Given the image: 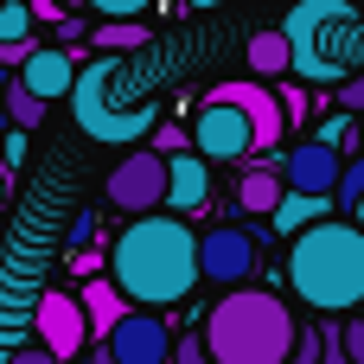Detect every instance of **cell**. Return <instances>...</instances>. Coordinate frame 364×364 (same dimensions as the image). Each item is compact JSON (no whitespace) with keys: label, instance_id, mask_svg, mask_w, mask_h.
Returning <instances> with one entry per match:
<instances>
[{"label":"cell","instance_id":"9a60e30c","mask_svg":"<svg viewBox=\"0 0 364 364\" xmlns=\"http://www.w3.org/2000/svg\"><path fill=\"white\" fill-rule=\"evenodd\" d=\"M282 198H288V186H282V166H275V160L243 166V179H237V211H250V218H275Z\"/></svg>","mask_w":364,"mask_h":364},{"label":"cell","instance_id":"4316f807","mask_svg":"<svg viewBox=\"0 0 364 364\" xmlns=\"http://www.w3.org/2000/svg\"><path fill=\"white\" fill-rule=\"evenodd\" d=\"M173 364H211V352H205V333H186V339L173 346Z\"/></svg>","mask_w":364,"mask_h":364},{"label":"cell","instance_id":"74e56055","mask_svg":"<svg viewBox=\"0 0 364 364\" xmlns=\"http://www.w3.org/2000/svg\"><path fill=\"white\" fill-rule=\"evenodd\" d=\"M352 224H358V230H364V205H358V218H352Z\"/></svg>","mask_w":364,"mask_h":364},{"label":"cell","instance_id":"836d02e7","mask_svg":"<svg viewBox=\"0 0 364 364\" xmlns=\"http://www.w3.org/2000/svg\"><path fill=\"white\" fill-rule=\"evenodd\" d=\"M6 96H13V70H0V128H13V115H6Z\"/></svg>","mask_w":364,"mask_h":364},{"label":"cell","instance_id":"cb8c5ba5","mask_svg":"<svg viewBox=\"0 0 364 364\" xmlns=\"http://www.w3.org/2000/svg\"><path fill=\"white\" fill-rule=\"evenodd\" d=\"M147 147H154L160 160H179L192 141H186V128H179V122H166V128H154V141H147Z\"/></svg>","mask_w":364,"mask_h":364},{"label":"cell","instance_id":"ffe728a7","mask_svg":"<svg viewBox=\"0 0 364 364\" xmlns=\"http://www.w3.org/2000/svg\"><path fill=\"white\" fill-rule=\"evenodd\" d=\"M0 45H32V6L26 0H0Z\"/></svg>","mask_w":364,"mask_h":364},{"label":"cell","instance_id":"8992f818","mask_svg":"<svg viewBox=\"0 0 364 364\" xmlns=\"http://www.w3.org/2000/svg\"><path fill=\"white\" fill-rule=\"evenodd\" d=\"M109 205L115 211H128V218H154L160 205H166V160L154 154V147H134L115 173H109Z\"/></svg>","mask_w":364,"mask_h":364},{"label":"cell","instance_id":"d590c367","mask_svg":"<svg viewBox=\"0 0 364 364\" xmlns=\"http://www.w3.org/2000/svg\"><path fill=\"white\" fill-rule=\"evenodd\" d=\"M192 6H224V0H192Z\"/></svg>","mask_w":364,"mask_h":364},{"label":"cell","instance_id":"7402d4cb","mask_svg":"<svg viewBox=\"0 0 364 364\" xmlns=\"http://www.w3.org/2000/svg\"><path fill=\"white\" fill-rule=\"evenodd\" d=\"M314 141H320V147H333V154H346V147H352V115H346V109H339V115H326V122L314 128Z\"/></svg>","mask_w":364,"mask_h":364},{"label":"cell","instance_id":"603a6c76","mask_svg":"<svg viewBox=\"0 0 364 364\" xmlns=\"http://www.w3.org/2000/svg\"><path fill=\"white\" fill-rule=\"evenodd\" d=\"M333 205H346V211H358V205H364V160L346 166V179H339V192H333Z\"/></svg>","mask_w":364,"mask_h":364},{"label":"cell","instance_id":"4dcf8cb0","mask_svg":"<svg viewBox=\"0 0 364 364\" xmlns=\"http://www.w3.org/2000/svg\"><path fill=\"white\" fill-rule=\"evenodd\" d=\"M90 237H96V224H90V211H83V218L70 224V256H83V250H90Z\"/></svg>","mask_w":364,"mask_h":364},{"label":"cell","instance_id":"5b68a950","mask_svg":"<svg viewBox=\"0 0 364 364\" xmlns=\"http://www.w3.org/2000/svg\"><path fill=\"white\" fill-rule=\"evenodd\" d=\"M70 115L90 141L102 147H134L141 134L154 141V109L134 83V70L122 58H90L77 70V90H70Z\"/></svg>","mask_w":364,"mask_h":364},{"label":"cell","instance_id":"83f0119b","mask_svg":"<svg viewBox=\"0 0 364 364\" xmlns=\"http://www.w3.org/2000/svg\"><path fill=\"white\" fill-rule=\"evenodd\" d=\"M346 364H364V314L346 320Z\"/></svg>","mask_w":364,"mask_h":364},{"label":"cell","instance_id":"6da1fadb","mask_svg":"<svg viewBox=\"0 0 364 364\" xmlns=\"http://www.w3.org/2000/svg\"><path fill=\"white\" fill-rule=\"evenodd\" d=\"M109 282L122 288V301H141V314L179 307V301L205 282V269H198V237H192L186 218H173V211L134 218V224L109 243Z\"/></svg>","mask_w":364,"mask_h":364},{"label":"cell","instance_id":"e575fe53","mask_svg":"<svg viewBox=\"0 0 364 364\" xmlns=\"http://www.w3.org/2000/svg\"><path fill=\"white\" fill-rule=\"evenodd\" d=\"M90 364H115V358H109V352H102V346H96V352H90Z\"/></svg>","mask_w":364,"mask_h":364},{"label":"cell","instance_id":"7c38bea8","mask_svg":"<svg viewBox=\"0 0 364 364\" xmlns=\"http://www.w3.org/2000/svg\"><path fill=\"white\" fill-rule=\"evenodd\" d=\"M205 102H230V109H243V115H250V128H256V154L282 147V128H288V115H282V96H269L262 83H218Z\"/></svg>","mask_w":364,"mask_h":364},{"label":"cell","instance_id":"5bb4252c","mask_svg":"<svg viewBox=\"0 0 364 364\" xmlns=\"http://www.w3.org/2000/svg\"><path fill=\"white\" fill-rule=\"evenodd\" d=\"M19 83H26L38 102H51V96H70V90H77V64H70V51L38 45V51L19 64Z\"/></svg>","mask_w":364,"mask_h":364},{"label":"cell","instance_id":"ba28073f","mask_svg":"<svg viewBox=\"0 0 364 364\" xmlns=\"http://www.w3.org/2000/svg\"><path fill=\"white\" fill-rule=\"evenodd\" d=\"M32 326H38V346H45L58 364H83V352H90L83 301H70V294H45V301L32 307Z\"/></svg>","mask_w":364,"mask_h":364},{"label":"cell","instance_id":"8fae6325","mask_svg":"<svg viewBox=\"0 0 364 364\" xmlns=\"http://www.w3.org/2000/svg\"><path fill=\"white\" fill-rule=\"evenodd\" d=\"M339 179H346V154H333V147H320V141L288 147V166H282V186H288V192L333 198V192H339Z\"/></svg>","mask_w":364,"mask_h":364},{"label":"cell","instance_id":"f35d334b","mask_svg":"<svg viewBox=\"0 0 364 364\" xmlns=\"http://www.w3.org/2000/svg\"><path fill=\"white\" fill-rule=\"evenodd\" d=\"M58 6H64V0H58Z\"/></svg>","mask_w":364,"mask_h":364},{"label":"cell","instance_id":"d6986e66","mask_svg":"<svg viewBox=\"0 0 364 364\" xmlns=\"http://www.w3.org/2000/svg\"><path fill=\"white\" fill-rule=\"evenodd\" d=\"M96 45H102V58H122V51L147 45V26H134V19H102V26H96Z\"/></svg>","mask_w":364,"mask_h":364},{"label":"cell","instance_id":"ac0fdd59","mask_svg":"<svg viewBox=\"0 0 364 364\" xmlns=\"http://www.w3.org/2000/svg\"><path fill=\"white\" fill-rule=\"evenodd\" d=\"M250 70H256V77H288V70H294L288 38H282V32H256V38H250Z\"/></svg>","mask_w":364,"mask_h":364},{"label":"cell","instance_id":"1f68e13d","mask_svg":"<svg viewBox=\"0 0 364 364\" xmlns=\"http://www.w3.org/2000/svg\"><path fill=\"white\" fill-rule=\"evenodd\" d=\"M6 364H58L45 346H26V352H6Z\"/></svg>","mask_w":364,"mask_h":364},{"label":"cell","instance_id":"2e32d148","mask_svg":"<svg viewBox=\"0 0 364 364\" xmlns=\"http://www.w3.org/2000/svg\"><path fill=\"white\" fill-rule=\"evenodd\" d=\"M128 314H134V307L122 301L115 282H83V320H90V339H109Z\"/></svg>","mask_w":364,"mask_h":364},{"label":"cell","instance_id":"44dd1931","mask_svg":"<svg viewBox=\"0 0 364 364\" xmlns=\"http://www.w3.org/2000/svg\"><path fill=\"white\" fill-rule=\"evenodd\" d=\"M6 115H13V128L26 134V128H38V122H45V102H38V96H32V90H26L19 77H13V96H6Z\"/></svg>","mask_w":364,"mask_h":364},{"label":"cell","instance_id":"8d00e7d4","mask_svg":"<svg viewBox=\"0 0 364 364\" xmlns=\"http://www.w3.org/2000/svg\"><path fill=\"white\" fill-rule=\"evenodd\" d=\"M0 205H6V173H0Z\"/></svg>","mask_w":364,"mask_h":364},{"label":"cell","instance_id":"9c48e42d","mask_svg":"<svg viewBox=\"0 0 364 364\" xmlns=\"http://www.w3.org/2000/svg\"><path fill=\"white\" fill-rule=\"evenodd\" d=\"M198 269H205V282H218L224 294H237V282L256 275V237L237 230V224L205 230V237H198Z\"/></svg>","mask_w":364,"mask_h":364},{"label":"cell","instance_id":"30bf717a","mask_svg":"<svg viewBox=\"0 0 364 364\" xmlns=\"http://www.w3.org/2000/svg\"><path fill=\"white\" fill-rule=\"evenodd\" d=\"M173 333H166V320L160 314H128L109 339H102V352L115 364H173Z\"/></svg>","mask_w":364,"mask_h":364},{"label":"cell","instance_id":"e0dca14e","mask_svg":"<svg viewBox=\"0 0 364 364\" xmlns=\"http://www.w3.org/2000/svg\"><path fill=\"white\" fill-rule=\"evenodd\" d=\"M333 218V198H307V192H294V198H282V211H275V230L294 243V237H307L314 224H326Z\"/></svg>","mask_w":364,"mask_h":364},{"label":"cell","instance_id":"f546056e","mask_svg":"<svg viewBox=\"0 0 364 364\" xmlns=\"http://www.w3.org/2000/svg\"><path fill=\"white\" fill-rule=\"evenodd\" d=\"M339 109H352V115L364 109V77H346V83H339Z\"/></svg>","mask_w":364,"mask_h":364},{"label":"cell","instance_id":"d6a6232c","mask_svg":"<svg viewBox=\"0 0 364 364\" xmlns=\"http://www.w3.org/2000/svg\"><path fill=\"white\" fill-rule=\"evenodd\" d=\"M26 6H32V19H64V6H58V0H26Z\"/></svg>","mask_w":364,"mask_h":364},{"label":"cell","instance_id":"277c9868","mask_svg":"<svg viewBox=\"0 0 364 364\" xmlns=\"http://www.w3.org/2000/svg\"><path fill=\"white\" fill-rule=\"evenodd\" d=\"M282 38L301 83H339L352 64H364V19L352 0H294Z\"/></svg>","mask_w":364,"mask_h":364},{"label":"cell","instance_id":"484cf974","mask_svg":"<svg viewBox=\"0 0 364 364\" xmlns=\"http://www.w3.org/2000/svg\"><path fill=\"white\" fill-rule=\"evenodd\" d=\"M282 115H288V128H301V122L314 115V96H307V83H294V90H282Z\"/></svg>","mask_w":364,"mask_h":364},{"label":"cell","instance_id":"7a4b0ae2","mask_svg":"<svg viewBox=\"0 0 364 364\" xmlns=\"http://www.w3.org/2000/svg\"><path fill=\"white\" fill-rule=\"evenodd\" d=\"M288 288L314 314H352L364 307V230L352 218H326L307 237L288 243Z\"/></svg>","mask_w":364,"mask_h":364},{"label":"cell","instance_id":"f1b7e54d","mask_svg":"<svg viewBox=\"0 0 364 364\" xmlns=\"http://www.w3.org/2000/svg\"><path fill=\"white\" fill-rule=\"evenodd\" d=\"M19 154H26V134H19V128H6V141H0V173H6V166H19Z\"/></svg>","mask_w":364,"mask_h":364},{"label":"cell","instance_id":"52a82bcc","mask_svg":"<svg viewBox=\"0 0 364 364\" xmlns=\"http://www.w3.org/2000/svg\"><path fill=\"white\" fill-rule=\"evenodd\" d=\"M192 147H198V160H243V154H256V128H250V115L230 109V102H198V115H192Z\"/></svg>","mask_w":364,"mask_h":364},{"label":"cell","instance_id":"4fadbf2b","mask_svg":"<svg viewBox=\"0 0 364 364\" xmlns=\"http://www.w3.org/2000/svg\"><path fill=\"white\" fill-rule=\"evenodd\" d=\"M205 205H211V160H198V154L166 160V211L173 218H192Z\"/></svg>","mask_w":364,"mask_h":364},{"label":"cell","instance_id":"d4e9b609","mask_svg":"<svg viewBox=\"0 0 364 364\" xmlns=\"http://www.w3.org/2000/svg\"><path fill=\"white\" fill-rule=\"evenodd\" d=\"M288 364H326V339H320V326H301L294 358H288Z\"/></svg>","mask_w":364,"mask_h":364},{"label":"cell","instance_id":"3957f363","mask_svg":"<svg viewBox=\"0 0 364 364\" xmlns=\"http://www.w3.org/2000/svg\"><path fill=\"white\" fill-rule=\"evenodd\" d=\"M294 339H301V326H294L288 301L269 288H237V294L211 301V314H205L211 364H288Z\"/></svg>","mask_w":364,"mask_h":364}]
</instances>
